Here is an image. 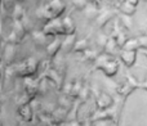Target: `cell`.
I'll return each instance as SVG.
<instances>
[{
    "label": "cell",
    "instance_id": "6da1fadb",
    "mask_svg": "<svg viewBox=\"0 0 147 126\" xmlns=\"http://www.w3.org/2000/svg\"><path fill=\"white\" fill-rule=\"evenodd\" d=\"M63 10V4L59 0H52V3L49 5H47L41 12L43 15L47 18H56L57 15H59V13Z\"/></svg>",
    "mask_w": 147,
    "mask_h": 126
},
{
    "label": "cell",
    "instance_id": "7a4b0ae2",
    "mask_svg": "<svg viewBox=\"0 0 147 126\" xmlns=\"http://www.w3.org/2000/svg\"><path fill=\"white\" fill-rule=\"evenodd\" d=\"M101 67V70L106 73L107 76H114L115 73L117 72V68H119V64L115 59H109L106 56H105V59H103V64L98 66Z\"/></svg>",
    "mask_w": 147,
    "mask_h": 126
},
{
    "label": "cell",
    "instance_id": "3957f363",
    "mask_svg": "<svg viewBox=\"0 0 147 126\" xmlns=\"http://www.w3.org/2000/svg\"><path fill=\"white\" fill-rule=\"evenodd\" d=\"M136 57H137V50H127V49H124V50L120 53V58H121V61L124 62L125 66H128V67H132V66L134 64Z\"/></svg>",
    "mask_w": 147,
    "mask_h": 126
},
{
    "label": "cell",
    "instance_id": "277c9868",
    "mask_svg": "<svg viewBox=\"0 0 147 126\" xmlns=\"http://www.w3.org/2000/svg\"><path fill=\"white\" fill-rule=\"evenodd\" d=\"M74 45H76L75 43V35H72V34H70V35L66 36V39H65V41L62 43V50L66 52V53H69L70 50H72Z\"/></svg>",
    "mask_w": 147,
    "mask_h": 126
},
{
    "label": "cell",
    "instance_id": "5b68a950",
    "mask_svg": "<svg viewBox=\"0 0 147 126\" xmlns=\"http://www.w3.org/2000/svg\"><path fill=\"white\" fill-rule=\"evenodd\" d=\"M111 103H112V98L106 93L102 94V95L98 98V101H97V104H98V107L101 109H105V108H107V107H110Z\"/></svg>",
    "mask_w": 147,
    "mask_h": 126
},
{
    "label": "cell",
    "instance_id": "8992f818",
    "mask_svg": "<svg viewBox=\"0 0 147 126\" xmlns=\"http://www.w3.org/2000/svg\"><path fill=\"white\" fill-rule=\"evenodd\" d=\"M140 48H142V45H141L138 38L129 39V40H127V43L124 44V49H127V50H138Z\"/></svg>",
    "mask_w": 147,
    "mask_h": 126
},
{
    "label": "cell",
    "instance_id": "52a82bcc",
    "mask_svg": "<svg viewBox=\"0 0 147 126\" xmlns=\"http://www.w3.org/2000/svg\"><path fill=\"white\" fill-rule=\"evenodd\" d=\"M84 14H85L89 19H92V18H96L97 15L99 14V12H98V9H97L94 5L88 4V5H86V8L84 9Z\"/></svg>",
    "mask_w": 147,
    "mask_h": 126
},
{
    "label": "cell",
    "instance_id": "ba28073f",
    "mask_svg": "<svg viewBox=\"0 0 147 126\" xmlns=\"http://www.w3.org/2000/svg\"><path fill=\"white\" fill-rule=\"evenodd\" d=\"M121 12H123V14L133 15L136 13V5L130 4L129 1H125L124 4L121 5Z\"/></svg>",
    "mask_w": 147,
    "mask_h": 126
},
{
    "label": "cell",
    "instance_id": "9c48e42d",
    "mask_svg": "<svg viewBox=\"0 0 147 126\" xmlns=\"http://www.w3.org/2000/svg\"><path fill=\"white\" fill-rule=\"evenodd\" d=\"M62 23H63V30H65V32L66 34H72V31H74V21L71 19L70 17H66V18H63L62 19Z\"/></svg>",
    "mask_w": 147,
    "mask_h": 126
},
{
    "label": "cell",
    "instance_id": "30bf717a",
    "mask_svg": "<svg viewBox=\"0 0 147 126\" xmlns=\"http://www.w3.org/2000/svg\"><path fill=\"white\" fill-rule=\"evenodd\" d=\"M133 89H134V86L130 85V84L127 81L124 85H121L119 89H117V91H119V94H121V95H128V94L132 93Z\"/></svg>",
    "mask_w": 147,
    "mask_h": 126
},
{
    "label": "cell",
    "instance_id": "8fae6325",
    "mask_svg": "<svg viewBox=\"0 0 147 126\" xmlns=\"http://www.w3.org/2000/svg\"><path fill=\"white\" fill-rule=\"evenodd\" d=\"M61 46H62V43H59V40H56L52 44H49L48 48H47V50H48V53L51 54V56H53V54H56V52L58 50Z\"/></svg>",
    "mask_w": 147,
    "mask_h": 126
},
{
    "label": "cell",
    "instance_id": "7c38bea8",
    "mask_svg": "<svg viewBox=\"0 0 147 126\" xmlns=\"http://www.w3.org/2000/svg\"><path fill=\"white\" fill-rule=\"evenodd\" d=\"M120 19H121V23L124 25V27H127L128 30L133 27V23H132V15H127V14H121L120 15Z\"/></svg>",
    "mask_w": 147,
    "mask_h": 126
},
{
    "label": "cell",
    "instance_id": "4fadbf2b",
    "mask_svg": "<svg viewBox=\"0 0 147 126\" xmlns=\"http://www.w3.org/2000/svg\"><path fill=\"white\" fill-rule=\"evenodd\" d=\"M119 45V44L116 43V40H109V43L106 44V46H105V49H106V53L107 54H114L115 49H116V46Z\"/></svg>",
    "mask_w": 147,
    "mask_h": 126
},
{
    "label": "cell",
    "instance_id": "5bb4252c",
    "mask_svg": "<svg viewBox=\"0 0 147 126\" xmlns=\"http://www.w3.org/2000/svg\"><path fill=\"white\" fill-rule=\"evenodd\" d=\"M22 15H23V9L21 8V5H16L14 7V18L17 21H20L21 18H22Z\"/></svg>",
    "mask_w": 147,
    "mask_h": 126
},
{
    "label": "cell",
    "instance_id": "9a60e30c",
    "mask_svg": "<svg viewBox=\"0 0 147 126\" xmlns=\"http://www.w3.org/2000/svg\"><path fill=\"white\" fill-rule=\"evenodd\" d=\"M74 5H75L78 9H85L86 5H88V3H86V0H72Z\"/></svg>",
    "mask_w": 147,
    "mask_h": 126
},
{
    "label": "cell",
    "instance_id": "2e32d148",
    "mask_svg": "<svg viewBox=\"0 0 147 126\" xmlns=\"http://www.w3.org/2000/svg\"><path fill=\"white\" fill-rule=\"evenodd\" d=\"M21 112H22V116H23V119L25 120H30L31 119V116H28V115H31V111H30V107L28 106H25V107H22L21 108Z\"/></svg>",
    "mask_w": 147,
    "mask_h": 126
},
{
    "label": "cell",
    "instance_id": "e0dca14e",
    "mask_svg": "<svg viewBox=\"0 0 147 126\" xmlns=\"http://www.w3.org/2000/svg\"><path fill=\"white\" fill-rule=\"evenodd\" d=\"M110 17H111V13H109V12H105V17H103V14H101V17L98 18V25H99V26L105 25V23H106V21L109 19Z\"/></svg>",
    "mask_w": 147,
    "mask_h": 126
},
{
    "label": "cell",
    "instance_id": "ac0fdd59",
    "mask_svg": "<svg viewBox=\"0 0 147 126\" xmlns=\"http://www.w3.org/2000/svg\"><path fill=\"white\" fill-rule=\"evenodd\" d=\"M107 43H109V39H107L105 35H102V34H101V35L98 36V44L101 46H106Z\"/></svg>",
    "mask_w": 147,
    "mask_h": 126
},
{
    "label": "cell",
    "instance_id": "d6986e66",
    "mask_svg": "<svg viewBox=\"0 0 147 126\" xmlns=\"http://www.w3.org/2000/svg\"><path fill=\"white\" fill-rule=\"evenodd\" d=\"M138 40H140L141 45H142V48L145 46V48H147V35L146 36H140L138 38Z\"/></svg>",
    "mask_w": 147,
    "mask_h": 126
},
{
    "label": "cell",
    "instance_id": "ffe728a7",
    "mask_svg": "<svg viewBox=\"0 0 147 126\" xmlns=\"http://www.w3.org/2000/svg\"><path fill=\"white\" fill-rule=\"evenodd\" d=\"M140 88H142V89H145V90H147V77H146V80L143 81V82L140 84Z\"/></svg>",
    "mask_w": 147,
    "mask_h": 126
},
{
    "label": "cell",
    "instance_id": "44dd1931",
    "mask_svg": "<svg viewBox=\"0 0 147 126\" xmlns=\"http://www.w3.org/2000/svg\"><path fill=\"white\" fill-rule=\"evenodd\" d=\"M127 1H129V3H130V4H133V5H137L138 0H127Z\"/></svg>",
    "mask_w": 147,
    "mask_h": 126
},
{
    "label": "cell",
    "instance_id": "7402d4cb",
    "mask_svg": "<svg viewBox=\"0 0 147 126\" xmlns=\"http://www.w3.org/2000/svg\"><path fill=\"white\" fill-rule=\"evenodd\" d=\"M66 126H80L78 124V122H70V124H67Z\"/></svg>",
    "mask_w": 147,
    "mask_h": 126
},
{
    "label": "cell",
    "instance_id": "603a6c76",
    "mask_svg": "<svg viewBox=\"0 0 147 126\" xmlns=\"http://www.w3.org/2000/svg\"><path fill=\"white\" fill-rule=\"evenodd\" d=\"M143 54H145V56L147 57V48H145V49H143Z\"/></svg>",
    "mask_w": 147,
    "mask_h": 126
},
{
    "label": "cell",
    "instance_id": "cb8c5ba5",
    "mask_svg": "<svg viewBox=\"0 0 147 126\" xmlns=\"http://www.w3.org/2000/svg\"><path fill=\"white\" fill-rule=\"evenodd\" d=\"M146 8H147V1H146Z\"/></svg>",
    "mask_w": 147,
    "mask_h": 126
},
{
    "label": "cell",
    "instance_id": "d4e9b609",
    "mask_svg": "<svg viewBox=\"0 0 147 126\" xmlns=\"http://www.w3.org/2000/svg\"><path fill=\"white\" fill-rule=\"evenodd\" d=\"M18 1H22V0H18Z\"/></svg>",
    "mask_w": 147,
    "mask_h": 126
},
{
    "label": "cell",
    "instance_id": "484cf974",
    "mask_svg": "<svg viewBox=\"0 0 147 126\" xmlns=\"http://www.w3.org/2000/svg\"><path fill=\"white\" fill-rule=\"evenodd\" d=\"M145 1H147V0H145Z\"/></svg>",
    "mask_w": 147,
    "mask_h": 126
}]
</instances>
